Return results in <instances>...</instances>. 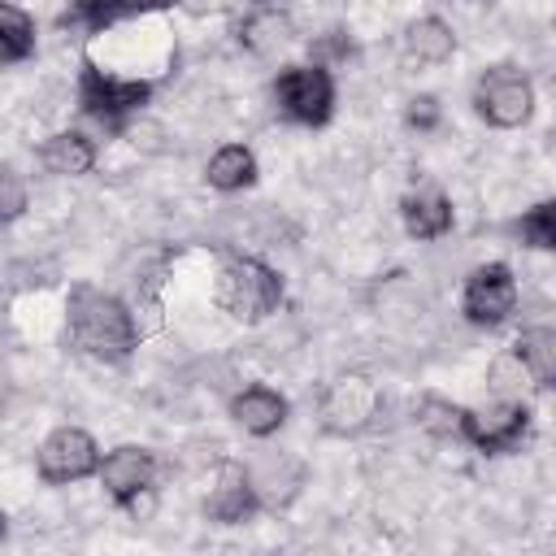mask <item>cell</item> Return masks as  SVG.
<instances>
[{
	"mask_svg": "<svg viewBox=\"0 0 556 556\" xmlns=\"http://www.w3.org/2000/svg\"><path fill=\"white\" fill-rule=\"evenodd\" d=\"M156 452L143 447V443H117L113 452H100V486L104 495L122 508V513H139V500L152 491L156 482Z\"/></svg>",
	"mask_w": 556,
	"mask_h": 556,
	"instance_id": "9",
	"label": "cell"
},
{
	"mask_svg": "<svg viewBox=\"0 0 556 556\" xmlns=\"http://www.w3.org/2000/svg\"><path fill=\"white\" fill-rule=\"evenodd\" d=\"M248 48H256V52H265V48H274V43H287L291 39V22L282 17V13H274V9H256L248 22H243V35H239Z\"/></svg>",
	"mask_w": 556,
	"mask_h": 556,
	"instance_id": "20",
	"label": "cell"
},
{
	"mask_svg": "<svg viewBox=\"0 0 556 556\" xmlns=\"http://www.w3.org/2000/svg\"><path fill=\"white\" fill-rule=\"evenodd\" d=\"M65 330L78 352L104 365H126L139 348V321L130 304L96 282H74L65 295Z\"/></svg>",
	"mask_w": 556,
	"mask_h": 556,
	"instance_id": "1",
	"label": "cell"
},
{
	"mask_svg": "<svg viewBox=\"0 0 556 556\" xmlns=\"http://www.w3.org/2000/svg\"><path fill=\"white\" fill-rule=\"evenodd\" d=\"M26 204H30L26 178H22L13 165H4V161H0V226L17 222V217L26 213Z\"/></svg>",
	"mask_w": 556,
	"mask_h": 556,
	"instance_id": "21",
	"label": "cell"
},
{
	"mask_svg": "<svg viewBox=\"0 0 556 556\" xmlns=\"http://www.w3.org/2000/svg\"><path fill=\"white\" fill-rule=\"evenodd\" d=\"M9 534V517H4V508H0V539Z\"/></svg>",
	"mask_w": 556,
	"mask_h": 556,
	"instance_id": "24",
	"label": "cell"
},
{
	"mask_svg": "<svg viewBox=\"0 0 556 556\" xmlns=\"http://www.w3.org/2000/svg\"><path fill=\"white\" fill-rule=\"evenodd\" d=\"M508 235L534 252H552L556 248V204L552 200H539L530 208H521V217L508 222Z\"/></svg>",
	"mask_w": 556,
	"mask_h": 556,
	"instance_id": "19",
	"label": "cell"
},
{
	"mask_svg": "<svg viewBox=\"0 0 556 556\" xmlns=\"http://www.w3.org/2000/svg\"><path fill=\"white\" fill-rule=\"evenodd\" d=\"M400 217H404V230L421 243H434L443 239L452 226H456V208L452 200L439 191V187H417L400 200Z\"/></svg>",
	"mask_w": 556,
	"mask_h": 556,
	"instance_id": "12",
	"label": "cell"
},
{
	"mask_svg": "<svg viewBox=\"0 0 556 556\" xmlns=\"http://www.w3.org/2000/svg\"><path fill=\"white\" fill-rule=\"evenodd\" d=\"M96 469H100V443L83 426H56L35 452V473L48 486H70V482L96 478Z\"/></svg>",
	"mask_w": 556,
	"mask_h": 556,
	"instance_id": "8",
	"label": "cell"
},
{
	"mask_svg": "<svg viewBox=\"0 0 556 556\" xmlns=\"http://www.w3.org/2000/svg\"><path fill=\"white\" fill-rule=\"evenodd\" d=\"M404 126L417 130V135H434V130L443 126V104H439V96H430V91L408 96V100H404Z\"/></svg>",
	"mask_w": 556,
	"mask_h": 556,
	"instance_id": "22",
	"label": "cell"
},
{
	"mask_svg": "<svg viewBox=\"0 0 556 556\" xmlns=\"http://www.w3.org/2000/svg\"><path fill=\"white\" fill-rule=\"evenodd\" d=\"M287 417H291V404H287V395L274 391L269 382H248L243 391L230 395V421H235L243 434H252V439L278 434V430L287 426Z\"/></svg>",
	"mask_w": 556,
	"mask_h": 556,
	"instance_id": "11",
	"label": "cell"
},
{
	"mask_svg": "<svg viewBox=\"0 0 556 556\" xmlns=\"http://www.w3.org/2000/svg\"><path fill=\"white\" fill-rule=\"evenodd\" d=\"M473 109L495 130H517L534 117V83L517 65H486L473 83Z\"/></svg>",
	"mask_w": 556,
	"mask_h": 556,
	"instance_id": "6",
	"label": "cell"
},
{
	"mask_svg": "<svg viewBox=\"0 0 556 556\" xmlns=\"http://www.w3.org/2000/svg\"><path fill=\"white\" fill-rule=\"evenodd\" d=\"M274 109L304 130H317L334 117V74L317 61L308 65H282L274 78Z\"/></svg>",
	"mask_w": 556,
	"mask_h": 556,
	"instance_id": "5",
	"label": "cell"
},
{
	"mask_svg": "<svg viewBox=\"0 0 556 556\" xmlns=\"http://www.w3.org/2000/svg\"><path fill=\"white\" fill-rule=\"evenodd\" d=\"M35 56V22L26 9L0 0V65H22Z\"/></svg>",
	"mask_w": 556,
	"mask_h": 556,
	"instance_id": "18",
	"label": "cell"
},
{
	"mask_svg": "<svg viewBox=\"0 0 556 556\" xmlns=\"http://www.w3.org/2000/svg\"><path fill=\"white\" fill-rule=\"evenodd\" d=\"M213 304L243 321V326H256L265 321L269 313H278L282 304V274L261 261V256H248V252H230L222 265H217V278H213Z\"/></svg>",
	"mask_w": 556,
	"mask_h": 556,
	"instance_id": "2",
	"label": "cell"
},
{
	"mask_svg": "<svg viewBox=\"0 0 556 556\" xmlns=\"http://www.w3.org/2000/svg\"><path fill=\"white\" fill-rule=\"evenodd\" d=\"M178 0H70V13L65 22L83 26V30H109L126 17H139V13H156V9H174Z\"/></svg>",
	"mask_w": 556,
	"mask_h": 556,
	"instance_id": "16",
	"label": "cell"
},
{
	"mask_svg": "<svg viewBox=\"0 0 556 556\" xmlns=\"http://www.w3.org/2000/svg\"><path fill=\"white\" fill-rule=\"evenodd\" d=\"M152 83L148 78H126V74H109L104 65H96L91 56H83L78 65V87H74V100H78V113L87 122H96L100 130L109 135H122L130 126V117H139L148 104H152Z\"/></svg>",
	"mask_w": 556,
	"mask_h": 556,
	"instance_id": "3",
	"label": "cell"
},
{
	"mask_svg": "<svg viewBox=\"0 0 556 556\" xmlns=\"http://www.w3.org/2000/svg\"><path fill=\"white\" fill-rule=\"evenodd\" d=\"M460 313L478 330H500L517 313V278L504 261L473 265L460 282Z\"/></svg>",
	"mask_w": 556,
	"mask_h": 556,
	"instance_id": "7",
	"label": "cell"
},
{
	"mask_svg": "<svg viewBox=\"0 0 556 556\" xmlns=\"http://www.w3.org/2000/svg\"><path fill=\"white\" fill-rule=\"evenodd\" d=\"M513 356H517L521 374H526L539 391H547L552 378H556V330H552V326H530V330H521L517 343H513Z\"/></svg>",
	"mask_w": 556,
	"mask_h": 556,
	"instance_id": "17",
	"label": "cell"
},
{
	"mask_svg": "<svg viewBox=\"0 0 556 556\" xmlns=\"http://www.w3.org/2000/svg\"><path fill=\"white\" fill-rule=\"evenodd\" d=\"M265 508V495L252 478V469L243 460H222L213 491L204 495V517L217 526H243Z\"/></svg>",
	"mask_w": 556,
	"mask_h": 556,
	"instance_id": "10",
	"label": "cell"
},
{
	"mask_svg": "<svg viewBox=\"0 0 556 556\" xmlns=\"http://www.w3.org/2000/svg\"><path fill=\"white\" fill-rule=\"evenodd\" d=\"M256 174H261V165H256V152H252L248 143H222V148L208 156V165H204V182H208L213 191H222V195L248 191V187L256 182Z\"/></svg>",
	"mask_w": 556,
	"mask_h": 556,
	"instance_id": "15",
	"label": "cell"
},
{
	"mask_svg": "<svg viewBox=\"0 0 556 556\" xmlns=\"http://www.w3.org/2000/svg\"><path fill=\"white\" fill-rule=\"evenodd\" d=\"M35 156H39V165H43L48 174H56V178H78V174H87V169L96 165V139L83 135V130H56V135H48V139L35 148Z\"/></svg>",
	"mask_w": 556,
	"mask_h": 556,
	"instance_id": "13",
	"label": "cell"
},
{
	"mask_svg": "<svg viewBox=\"0 0 556 556\" xmlns=\"http://www.w3.org/2000/svg\"><path fill=\"white\" fill-rule=\"evenodd\" d=\"M348 52H352V43H348V35H343V30H326V35L308 48V56H313L317 65H326V70H330V61H343Z\"/></svg>",
	"mask_w": 556,
	"mask_h": 556,
	"instance_id": "23",
	"label": "cell"
},
{
	"mask_svg": "<svg viewBox=\"0 0 556 556\" xmlns=\"http://www.w3.org/2000/svg\"><path fill=\"white\" fill-rule=\"evenodd\" d=\"M452 52H456V30L443 17L426 13L404 26V61L408 65H443V61H452Z\"/></svg>",
	"mask_w": 556,
	"mask_h": 556,
	"instance_id": "14",
	"label": "cell"
},
{
	"mask_svg": "<svg viewBox=\"0 0 556 556\" xmlns=\"http://www.w3.org/2000/svg\"><path fill=\"white\" fill-rule=\"evenodd\" d=\"M530 426H534V413L521 400H495L486 408H460L456 404V439L482 456L521 452V443L530 439Z\"/></svg>",
	"mask_w": 556,
	"mask_h": 556,
	"instance_id": "4",
	"label": "cell"
}]
</instances>
